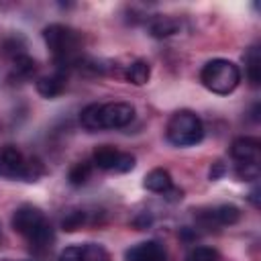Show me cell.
Returning a JSON list of instances; mask_svg holds the SVG:
<instances>
[{
    "label": "cell",
    "instance_id": "1",
    "mask_svg": "<svg viewBox=\"0 0 261 261\" xmlns=\"http://www.w3.org/2000/svg\"><path fill=\"white\" fill-rule=\"evenodd\" d=\"M135 118V106L128 102H106V104H88L80 122L86 130H102V128H122Z\"/></svg>",
    "mask_w": 261,
    "mask_h": 261
},
{
    "label": "cell",
    "instance_id": "2",
    "mask_svg": "<svg viewBox=\"0 0 261 261\" xmlns=\"http://www.w3.org/2000/svg\"><path fill=\"white\" fill-rule=\"evenodd\" d=\"M12 228L37 249L47 247L51 243V239H53L51 224H49L47 216L41 212V208H37L33 204H22V206H18L14 210Z\"/></svg>",
    "mask_w": 261,
    "mask_h": 261
},
{
    "label": "cell",
    "instance_id": "3",
    "mask_svg": "<svg viewBox=\"0 0 261 261\" xmlns=\"http://www.w3.org/2000/svg\"><path fill=\"white\" fill-rule=\"evenodd\" d=\"M43 39L59 65H75L80 61L82 37L75 29L55 22L43 29Z\"/></svg>",
    "mask_w": 261,
    "mask_h": 261
},
{
    "label": "cell",
    "instance_id": "4",
    "mask_svg": "<svg viewBox=\"0 0 261 261\" xmlns=\"http://www.w3.org/2000/svg\"><path fill=\"white\" fill-rule=\"evenodd\" d=\"M200 82L206 90L218 96H226L241 84V69L228 59H212L200 71Z\"/></svg>",
    "mask_w": 261,
    "mask_h": 261
},
{
    "label": "cell",
    "instance_id": "5",
    "mask_svg": "<svg viewBox=\"0 0 261 261\" xmlns=\"http://www.w3.org/2000/svg\"><path fill=\"white\" fill-rule=\"evenodd\" d=\"M45 173V167L39 159L27 157L14 145H6L0 149V175L8 179L37 181Z\"/></svg>",
    "mask_w": 261,
    "mask_h": 261
},
{
    "label": "cell",
    "instance_id": "6",
    "mask_svg": "<svg viewBox=\"0 0 261 261\" xmlns=\"http://www.w3.org/2000/svg\"><path fill=\"white\" fill-rule=\"evenodd\" d=\"M165 137L175 147H192L204 139V124L192 110H177L165 126Z\"/></svg>",
    "mask_w": 261,
    "mask_h": 261
},
{
    "label": "cell",
    "instance_id": "7",
    "mask_svg": "<svg viewBox=\"0 0 261 261\" xmlns=\"http://www.w3.org/2000/svg\"><path fill=\"white\" fill-rule=\"evenodd\" d=\"M230 157L234 159V171L239 179L255 181L259 179L261 163V141L257 137H239L230 145Z\"/></svg>",
    "mask_w": 261,
    "mask_h": 261
},
{
    "label": "cell",
    "instance_id": "8",
    "mask_svg": "<svg viewBox=\"0 0 261 261\" xmlns=\"http://www.w3.org/2000/svg\"><path fill=\"white\" fill-rule=\"evenodd\" d=\"M137 159L130 153L118 151L110 145H102L92 153V165L104 171H114V173H126L135 167Z\"/></svg>",
    "mask_w": 261,
    "mask_h": 261
},
{
    "label": "cell",
    "instance_id": "9",
    "mask_svg": "<svg viewBox=\"0 0 261 261\" xmlns=\"http://www.w3.org/2000/svg\"><path fill=\"white\" fill-rule=\"evenodd\" d=\"M198 218L206 226H230V224L239 222L241 210L234 204H220V206H214V208L202 212Z\"/></svg>",
    "mask_w": 261,
    "mask_h": 261
},
{
    "label": "cell",
    "instance_id": "10",
    "mask_svg": "<svg viewBox=\"0 0 261 261\" xmlns=\"http://www.w3.org/2000/svg\"><path fill=\"white\" fill-rule=\"evenodd\" d=\"M124 261H167V251L157 241H143L126 249Z\"/></svg>",
    "mask_w": 261,
    "mask_h": 261
},
{
    "label": "cell",
    "instance_id": "11",
    "mask_svg": "<svg viewBox=\"0 0 261 261\" xmlns=\"http://www.w3.org/2000/svg\"><path fill=\"white\" fill-rule=\"evenodd\" d=\"M143 186H145V190H149V192H153V194L165 196V194L173 188V179H171V175H169L167 169L157 167V169H151V171L145 175Z\"/></svg>",
    "mask_w": 261,
    "mask_h": 261
},
{
    "label": "cell",
    "instance_id": "12",
    "mask_svg": "<svg viewBox=\"0 0 261 261\" xmlns=\"http://www.w3.org/2000/svg\"><path fill=\"white\" fill-rule=\"evenodd\" d=\"M65 73L63 71H55L51 75H43L37 80V92L43 98H55L65 90Z\"/></svg>",
    "mask_w": 261,
    "mask_h": 261
},
{
    "label": "cell",
    "instance_id": "13",
    "mask_svg": "<svg viewBox=\"0 0 261 261\" xmlns=\"http://www.w3.org/2000/svg\"><path fill=\"white\" fill-rule=\"evenodd\" d=\"M259 63H261L259 49L257 47H251L247 51V55H245V69H247V80H249V84L253 88H257L259 86V80H261V73H259L261 65Z\"/></svg>",
    "mask_w": 261,
    "mask_h": 261
},
{
    "label": "cell",
    "instance_id": "14",
    "mask_svg": "<svg viewBox=\"0 0 261 261\" xmlns=\"http://www.w3.org/2000/svg\"><path fill=\"white\" fill-rule=\"evenodd\" d=\"M126 80L130 82V84H135V86H143V84H147L149 82V75H151V67H149V63L145 61V59H137V61H133L128 67H126Z\"/></svg>",
    "mask_w": 261,
    "mask_h": 261
},
{
    "label": "cell",
    "instance_id": "15",
    "mask_svg": "<svg viewBox=\"0 0 261 261\" xmlns=\"http://www.w3.org/2000/svg\"><path fill=\"white\" fill-rule=\"evenodd\" d=\"M177 27H179L177 20H173V18H169V16H159V18H155V20L149 24V31H151L153 37L163 39V37L173 35V33L177 31Z\"/></svg>",
    "mask_w": 261,
    "mask_h": 261
},
{
    "label": "cell",
    "instance_id": "16",
    "mask_svg": "<svg viewBox=\"0 0 261 261\" xmlns=\"http://www.w3.org/2000/svg\"><path fill=\"white\" fill-rule=\"evenodd\" d=\"M92 163L90 161H80V163H75L71 169H69V184L71 186H84L88 179H90V175H92Z\"/></svg>",
    "mask_w": 261,
    "mask_h": 261
},
{
    "label": "cell",
    "instance_id": "17",
    "mask_svg": "<svg viewBox=\"0 0 261 261\" xmlns=\"http://www.w3.org/2000/svg\"><path fill=\"white\" fill-rule=\"evenodd\" d=\"M82 261H110L108 251L98 243L82 245Z\"/></svg>",
    "mask_w": 261,
    "mask_h": 261
},
{
    "label": "cell",
    "instance_id": "18",
    "mask_svg": "<svg viewBox=\"0 0 261 261\" xmlns=\"http://www.w3.org/2000/svg\"><path fill=\"white\" fill-rule=\"evenodd\" d=\"M186 261H220V253L212 247H196L188 253Z\"/></svg>",
    "mask_w": 261,
    "mask_h": 261
},
{
    "label": "cell",
    "instance_id": "19",
    "mask_svg": "<svg viewBox=\"0 0 261 261\" xmlns=\"http://www.w3.org/2000/svg\"><path fill=\"white\" fill-rule=\"evenodd\" d=\"M14 69H16V73H20V75H31V73L37 69V63H35L33 57H29V55L22 51V53L14 55Z\"/></svg>",
    "mask_w": 261,
    "mask_h": 261
},
{
    "label": "cell",
    "instance_id": "20",
    "mask_svg": "<svg viewBox=\"0 0 261 261\" xmlns=\"http://www.w3.org/2000/svg\"><path fill=\"white\" fill-rule=\"evenodd\" d=\"M84 222H86V212H82V210H73V212H69V214L61 220V226H63V230L73 232V230L82 228Z\"/></svg>",
    "mask_w": 261,
    "mask_h": 261
},
{
    "label": "cell",
    "instance_id": "21",
    "mask_svg": "<svg viewBox=\"0 0 261 261\" xmlns=\"http://www.w3.org/2000/svg\"><path fill=\"white\" fill-rule=\"evenodd\" d=\"M57 261H82V245H71V247H65Z\"/></svg>",
    "mask_w": 261,
    "mask_h": 261
},
{
    "label": "cell",
    "instance_id": "22",
    "mask_svg": "<svg viewBox=\"0 0 261 261\" xmlns=\"http://www.w3.org/2000/svg\"><path fill=\"white\" fill-rule=\"evenodd\" d=\"M222 173H224V165H222L220 161H216L214 167L210 169V179H216V177H220Z\"/></svg>",
    "mask_w": 261,
    "mask_h": 261
}]
</instances>
